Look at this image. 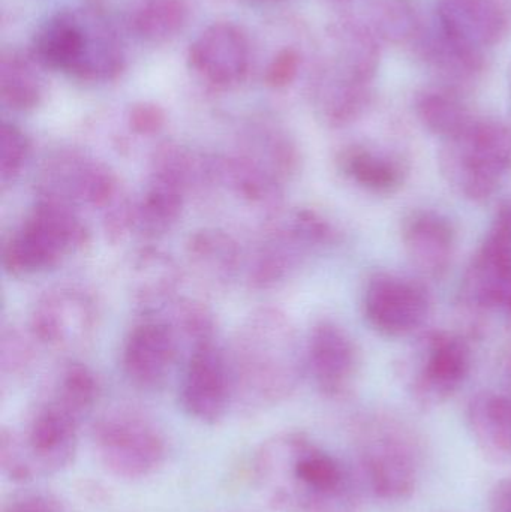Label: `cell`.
Instances as JSON below:
<instances>
[{"label":"cell","mask_w":511,"mask_h":512,"mask_svg":"<svg viewBox=\"0 0 511 512\" xmlns=\"http://www.w3.org/2000/svg\"><path fill=\"white\" fill-rule=\"evenodd\" d=\"M129 123L138 134H155L164 126L165 114L153 104L135 105L129 114Z\"/></svg>","instance_id":"33"},{"label":"cell","mask_w":511,"mask_h":512,"mask_svg":"<svg viewBox=\"0 0 511 512\" xmlns=\"http://www.w3.org/2000/svg\"><path fill=\"white\" fill-rule=\"evenodd\" d=\"M248 2H251V3H270V2H276V0H248Z\"/></svg>","instance_id":"35"},{"label":"cell","mask_w":511,"mask_h":512,"mask_svg":"<svg viewBox=\"0 0 511 512\" xmlns=\"http://www.w3.org/2000/svg\"><path fill=\"white\" fill-rule=\"evenodd\" d=\"M180 273L170 256L146 249L132 265V289L144 304H164L176 294Z\"/></svg>","instance_id":"24"},{"label":"cell","mask_w":511,"mask_h":512,"mask_svg":"<svg viewBox=\"0 0 511 512\" xmlns=\"http://www.w3.org/2000/svg\"><path fill=\"white\" fill-rule=\"evenodd\" d=\"M93 450L102 468L117 480H146L167 460V439L158 426L134 411L99 418L92 429Z\"/></svg>","instance_id":"8"},{"label":"cell","mask_w":511,"mask_h":512,"mask_svg":"<svg viewBox=\"0 0 511 512\" xmlns=\"http://www.w3.org/2000/svg\"><path fill=\"white\" fill-rule=\"evenodd\" d=\"M35 59L45 68L89 83H105L125 68L113 27L95 11H62L36 30Z\"/></svg>","instance_id":"4"},{"label":"cell","mask_w":511,"mask_h":512,"mask_svg":"<svg viewBox=\"0 0 511 512\" xmlns=\"http://www.w3.org/2000/svg\"><path fill=\"white\" fill-rule=\"evenodd\" d=\"M461 298L473 312L511 322V279L479 252L465 271Z\"/></svg>","instance_id":"21"},{"label":"cell","mask_w":511,"mask_h":512,"mask_svg":"<svg viewBox=\"0 0 511 512\" xmlns=\"http://www.w3.org/2000/svg\"><path fill=\"white\" fill-rule=\"evenodd\" d=\"M30 143L27 135L14 123H2L0 128V183L2 188L20 177L27 159Z\"/></svg>","instance_id":"28"},{"label":"cell","mask_w":511,"mask_h":512,"mask_svg":"<svg viewBox=\"0 0 511 512\" xmlns=\"http://www.w3.org/2000/svg\"><path fill=\"white\" fill-rule=\"evenodd\" d=\"M80 417L48 397L21 430L3 427L0 433V469L6 480L32 483L53 477L74 463Z\"/></svg>","instance_id":"5"},{"label":"cell","mask_w":511,"mask_h":512,"mask_svg":"<svg viewBox=\"0 0 511 512\" xmlns=\"http://www.w3.org/2000/svg\"><path fill=\"white\" fill-rule=\"evenodd\" d=\"M489 512H511V477L498 481L489 493Z\"/></svg>","instance_id":"34"},{"label":"cell","mask_w":511,"mask_h":512,"mask_svg":"<svg viewBox=\"0 0 511 512\" xmlns=\"http://www.w3.org/2000/svg\"><path fill=\"white\" fill-rule=\"evenodd\" d=\"M252 483L276 512H362L356 469L303 432H281L252 456Z\"/></svg>","instance_id":"1"},{"label":"cell","mask_w":511,"mask_h":512,"mask_svg":"<svg viewBox=\"0 0 511 512\" xmlns=\"http://www.w3.org/2000/svg\"><path fill=\"white\" fill-rule=\"evenodd\" d=\"M438 159L444 180L459 197L486 203L511 174V128L494 120L471 122L444 140Z\"/></svg>","instance_id":"6"},{"label":"cell","mask_w":511,"mask_h":512,"mask_svg":"<svg viewBox=\"0 0 511 512\" xmlns=\"http://www.w3.org/2000/svg\"><path fill=\"white\" fill-rule=\"evenodd\" d=\"M179 340L173 325L147 319L132 328L122 352V367L134 387L156 391L164 387L176 366Z\"/></svg>","instance_id":"17"},{"label":"cell","mask_w":511,"mask_h":512,"mask_svg":"<svg viewBox=\"0 0 511 512\" xmlns=\"http://www.w3.org/2000/svg\"><path fill=\"white\" fill-rule=\"evenodd\" d=\"M471 367L473 355L467 340L452 331H429L402 360L401 378L417 405L437 408L461 390Z\"/></svg>","instance_id":"9"},{"label":"cell","mask_w":511,"mask_h":512,"mask_svg":"<svg viewBox=\"0 0 511 512\" xmlns=\"http://www.w3.org/2000/svg\"><path fill=\"white\" fill-rule=\"evenodd\" d=\"M363 313L378 333L387 337L413 336L431 313L428 289L413 277L393 271H374L363 291Z\"/></svg>","instance_id":"12"},{"label":"cell","mask_w":511,"mask_h":512,"mask_svg":"<svg viewBox=\"0 0 511 512\" xmlns=\"http://www.w3.org/2000/svg\"><path fill=\"white\" fill-rule=\"evenodd\" d=\"M356 471L380 501H407L422 481L425 447L411 424L389 412H369L353 427Z\"/></svg>","instance_id":"3"},{"label":"cell","mask_w":511,"mask_h":512,"mask_svg":"<svg viewBox=\"0 0 511 512\" xmlns=\"http://www.w3.org/2000/svg\"><path fill=\"white\" fill-rule=\"evenodd\" d=\"M195 74L216 89L239 86L251 66V44L242 27L227 21L206 27L189 48Z\"/></svg>","instance_id":"16"},{"label":"cell","mask_w":511,"mask_h":512,"mask_svg":"<svg viewBox=\"0 0 511 512\" xmlns=\"http://www.w3.org/2000/svg\"><path fill=\"white\" fill-rule=\"evenodd\" d=\"M44 95V78L35 62L20 51H5L0 62L2 104L9 110L24 113L35 110Z\"/></svg>","instance_id":"22"},{"label":"cell","mask_w":511,"mask_h":512,"mask_svg":"<svg viewBox=\"0 0 511 512\" xmlns=\"http://www.w3.org/2000/svg\"><path fill=\"white\" fill-rule=\"evenodd\" d=\"M236 402L263 409L287 400L306 372L290 319L275 309L252 313L239 328L230 355Z\"/></svg>","instance_id":"2"},{"label":"cell","mask_w":511,"mask_h":512,"mask_svg":"<svg viewBox=\"0 0 511 512\" xmlns=\"http://www.w3.org/2000/svg\"><path fill=\"white\" fill-rule=\"evenodd\" d=\"M51 399L74 412L81 420L95 408L99 399V382L95 373L81 363H71L57 379Z\"/></svg>","instance_id":"26"},{"label":"cell","mask_w":511,"mask_h":512,"mask_svg":"<svg viewBox=\"0 0 511 512\" xmlns=\"http://www.w3.org/2000/svg\"><path fill=\"white\" fill-rule=\"evenodd\" d=\"M87 240L89 233L75 209L39 198L9 237L3 249V264L17 276L41 273L77 254Z\"/></svg>","instance_id":"7"},{"label":"cell","mask_w":511,"mask_h":512,"mask_svg":"<svg viewBox=\"0 0 511 512\" xmlns=\"http://www.w3.org/2000/svg\"><path fill=\"white\" fill-rule=\"evenodd\" d=\"M401 240L411 265L423 276H443L455 258V227L437 210H411L402 219Z\"/></svg>","instance_id":"18"},{"label":"cell","mask_w":511,"mask_h":512,"mask_svg":"<svg viewBox=\"0 0 511 512\" xmlns=\"http://www.w3.org/2000/svg\"><path fill=\"white\" fill-rule=\"evenodd\" d=\"M32 361L29 345L24 342L23 336L12 333L3 334L2 339V369L3 372L21 373L26 370Z\"/></svg>","instance_id":"31"},{"label":"cell","mask_w":511,"mask_h":512,"mask_svg":"<svg viewBox=\"0 0 511 512\" xmlns=\"http://www.w3.org/2000/svg\"><path fill=\"white\" fill-rule=\"evenodd\" d=\"M336 162L348 180L375 195L395 194L408 176L407 162L401 156L365 144L345 147Z\"/></svg>","instance_id":"19"},{"label":"cell","mask_w":511,"mask_h":512,"mask_svg":"<svg viewBox=\"0 0 511 512\" xmlns=\"http://www.w3.org/2000/svg\"><path fill=\"white\" fill-rule=\"evenodd\" d=\"M179 403L189 418L207 426L221 423L236 403L230 355L215 339L192 348L180 381Z\"/></svg>","instance_id":"11"},{"label":"cell","mask_w":511,"mask_h":512,"mask_svg":"<svg viewBox=\"0 0 511 512\" xmlns=\"http://www.w3.org/2000/svg\"><path fill=\"white\" fill-rule=\"evenodd\" d=\"M98 327L95 301L77 286H57L45 292L33 307L30 330L42 345L57 351L84 348Z\"/></svg>","instance_id":"14"},{"label":"cell","mask_w":511,"mask_h":512,"mask_svg":"<svg viewBox=\"0 0 511 512\" xmlns=\"http://www.w3.org/2000/svg\"><path fill=\"white\" fill-rule=\"evenodd\" d=\"M297 69H299V56L293 50L281 51L267 68V84L275 89L288 86L296 78Z\"/></svg>","instance_id":"32"},{"label":"cell","mask_w":511,"mask_h":512,"mask_svg":"<svg viewBox=\"0 0 511 512\" xmlns=\"http://www.w3.org/2000/svg\"><path fill=\"white\" fill-rule=\"evenodd\" d=\"M2 512H66L59 496L47 490H27L12 496L3 505Z\"/></svg>","instance_id":"30"},{"label":"cell","mask_w":511,"mask_h":512,"mask_svg":"<svg viewBox=\"0 0 511 512\" xmlns=\"http://www.w3.org/2000/svg\"><path fill=\"white\" fill-rule=\"evenodd\" d=\"M188 21L185 0H131L128 23L132 32L149 44L176 38Z\"/></svg>","instance_id":"23"},{"label":"cell","mask_w":511,"mask_h":512,"mask_svg":"<svg viewBox=\"0 0 511 512\" xmlns=\"http://www.w3.org/2000/svg\"><path fill=\"white\" fill-rule=\"evenodd\" d=\"M423 125L438 137L449 140L467 128L473 120L455 99L444 95H426L419 102Z\"/></svg>","instance_id":"27"},{"label":"cell","mask_w":511,"mask_h":512,"mask_svg":"<svg viewBox=\"0 0 511 512\" xmlns=\"http://www.w3.org/2000/svg\"><path fill=\"white\" fill-rule=\"evenodd\" d=\"M39 195L72 209L78 204L111 209L117 203V180L102 162L77 150H60L42 167Z\"/></svg>","instance_id":"13"},{"label":"cell","mask_w":511,"mask_h":512,"mask_svg":"<svg viewBox=\"0 0 511 512\" xmlns=\"http://www.w3.org/2000/svg\"><path fill=\"white\" fill-rule=\"evenodd\" d=\"M477 252L511 279V203L501 207Z\"/></svg>","instance_id":"29"},{"label":"cell","mask_w":511,"mask_h":512,"mask_svg":"<svg viewBox=\"0 0 511 512\" xmlns=\"http://www.w3.org/2000/svg\"><path fill=\"white\" fill-rule=\"evenodd\" d=\"M305 366L321 394L339 399L351 390L356 381L360 367L359 349L341 325L320 321L309 333Z\"/></svg>","instance_id":"15"},{"label":"cell","mask_w":511,"mask_h":512,"mask_svg":"<svg viewBox=\"0 0 511 512\" xmlns=\"http://www.w3.org/2000/svg\"><path fill=\"white\" fill-rule=\"evenodd\" d=\"M333 225L312 210H297L272 231L252 256L249 282L258 289L273 288L293 276L312 252L336 242Z\"/></svg>","instance_id":"10"},{"label":"cell","mask_w":511,"mask_h":512,"mask_svg":"<svg viewBox=\"0 0 511 512\" xmlns=\"http://www.w3.org/2000/svg\"><path fill=\"white\" fill-rule=\"evenodd\" d=\"M188 256L192 267L218 282L230 280L237 271L240 252L236 242L222 231H201L191 237Z\"/></svg>","instance_id":"25"},{"label":"cell","mask_w":511,"mask_h":512,"mask_svg":"<svg viewBox=\"0 0 511 512\" xmlns=\"http://www.w3.org/2000/svg\"><path fill=\"white\" fill-rule=\"evenodd\" d=\"M471 438L492 462L511 463V396L483 391L467 408Z\"/></svg>","instance_id":"20"}]
</instances>
